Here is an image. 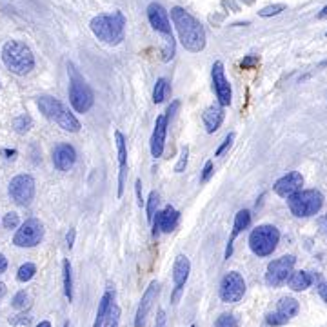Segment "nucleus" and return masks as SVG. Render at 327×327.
Returning a JSON list of instances; mask_svg holds the SVG:
<instances>
[{"mask_svg": "<svg viewBox=\"0 0 327 327\" xmlns=\"http://www.w3.org/2000/svg\"><path fill=\"white\" fill-rule=\"evenodd\" d=\"M171 20L178 31L180 42L188 51L200 53L205 48V29L193 15H189L184 8L176 6V8L171 9Z\"/></svg>", "mask_w": 327, "mask_h": 327, "instance_id": "f257e3e1", "label": "nucleus"}, {"mask_svg": "<svg viewBox=\"0 0 327 327\" xmlns=\"http://www.w3.org/2000/svg\"><path fill=\"white\" fill-rule=\"evenodd\" d=\"M91 31L93 35L98 40H102L104 44L109 46H117L124 40V26H126V20H124V15L120 11L117 13H102L96 15L91 20Z\"/></svg>", "mask_w": 327, "mask_h": 327, "instance_id": "f03ea898", "label": "nucleus"}, {"mask_svg": "<svg viewBox=\"0 0 327 327\" xmlns=\"http://www.w3.org/2000/svg\"><path fill=\"white\" fill-rule=\"evenodd\" d=\"M2 60L4 65L11 73L24 77V75L31 73V69L35 67V57L31 49L20 40H9L2 48Z\"/></svg>", "mask_w": 327, "mask_h": 327, "instance_id": "7ed1b4c3", "label": "nucleus"}, {"mask_svg": "<svg viewBox=\"0 0 327 327\" xmlns=\"http://www.w3.org/2000/svg\"><path fill=\"white\" fill-rule=\"evenodd\" d=\"M37 104H39L44 117H48L49 120L57 122L64 131H69V133L80 131V122L77 120V117L73 113H69V109L65 107L60 100L53 98V96H40Z\"/></svg>", "mask_w": 327, "mask_h": 327, "instance_id": "20e7f679", "label": "nucleus"}, {"mask_svg": "<svg viewBox=\"0 0 327 327\" xmlns=\"http://www.w3.org/2000/svg\"><path fill=\"white\" fill-rule=\"evenodd\" d=\"M289 209L295 216L307 218L316 214L323 205V195L316 189H300L287 198Z\"/></svg>", "mask_w": 327, "mask_h": 327, "instance_id": "39448f33", "label": "nucleus"}, {"mask_svg": "<svg viewBox=\"0 0 327 327\" xmlns=\"http://www.w3.org/2000/svg\"><path fill=\"white\" fill-rule=\"evenodd\" d=\"M280 240V231L275 226H258L249 235V247L257 257H269L276 249Z\"/></svg>", "mask_w": 327, "mask_h": 327, "instance_id": "423d86ee", "label": "nucleus"}, {"mask_svg": "<svg viewBox=\"0 0 327 327\" xmlns=\"http://www.w3.org/2000/svg\"><path fill=\"white\" fill-rule=\"evenodd\" d=\"M69 102L77 113H87L91 109L93 102H95L93 91L89 89V86L73 69H71V82H69Z\"/></svg>", "mask_w": 327, "mask_h": 327, "instance_id": "0eeeda50", "label": "nucleus"}, {"mask_svg": "<svg viewBox=\"0 0 327 327\" xmlns=\"http://www.w3.org/2000/svg\"><path fill=\"white\" fill-rule=\"evenodd\" d=\"M44 238V226L37 218H29L22 224L20 229L15 233L13 244L17 247H35Z\"/></svg>", "mask_w": 327, "mask_h": 327, "instance_id": "6e6552de", "label": "nucleus"}, {"mask_svg": "<svg viewBox=\"0 0 327 327\" xmlns=\"http://www.w3.org/2000/svg\"><path fill=\"white\" fill-rule=\"evenodd\" d=\"M295 262H297V258L293 257V255H285V257L269 262L267 273H266L267 285H271V287H278V285H282V283L289 278V275L293 273Z\"/></svg>", "mask_w": 327, "mask_h": 327, "instance_id": "1a4fd4ad", "label": "nucleus"}, {"mask_svg": "<svg viewBox=\"0 0 327 327\" xmlns=\"http://www.w3.org/2000/svg\"><path fill=\"white\" fill-rule=\"evenodd\" d=\"M9 196L18 205H27L35 196V180L31 174H18L9 182Z\"/></svg>", "mask_w": 327, "mask_h": 327, "instance_id": "9d476101", "label": "nucleus"}, {"mask_svg": "<svg viewBox=\"0 0 327 327\" xmlns=\"http://www.w3.org/2000/svg\"><path fill=\"white\" fill-rule=\"evenodd\" d=\"M245 293V282L244 276L236 273V271H231L227 273L226 276L222 278V283H220V298L226 304H236V302L242 300Z\"/></svg>", "mask_w": 327, "mask_h": 327, "instance_id": "9b49d317", "label": "nucleus"}, {"mask_svg": "<svg viewBox=\"0 0 327 327\" xmlns=\"http://www.w3.org/2000/svg\"><path fill=\"white\" fill-rule=\"evenodd\" d=\"M213 86L216 98L220 105H229L231 104V84L226 79L224 73V64L222 62H214L213 65Z\"/></svg>", "mask_w": 327, "mask_h": 327, "instance_id": "f8f14e48", "label": "nucleus"}, {"mask_svg": "<svg viewBox=\"0 0 327 327\" xmlns=\"http://www.w3.org/2000/svg\"><path fill=\"white\" fill-rule=\"evenodd\" d=\"M148 18L151 22V26L157 31H160L162 35L166 39H173V33H171V22H169V15L164 9V6L158 4V2H153L148 8Z\"/></svg>", "mask_w": 327, "mask_h": 327, "instance_id": "ddd939ff", "label": "nucleus"}, {"mask_svg": "<svg viewBox=\"0 0 327 327\" xmlns=\"http://www.w3.org/2000/svg\"><path fill=\"white\" fill-rule=\"evenodd\" d=\"M158 297V283L157 282H151L149 287L146 289L144 297L140 300L138 309H136V316H135V327H144L146 325V320H148V314L151 311L153 304L157 302Z\"/></svg>", "mask_w": 327, "mask_h": 327, "instance_id": "4468645a", "label": "nucleus"}, {"mask_svg": "<svg viewBox=\"0 0 327 327\" xmlns=\"http://www.w3.org/2000/svg\"><path fill=\"white\" fill-rule=\"evenodd\" d=\"M302 186H304V176L298 171H293V173H287L275 184V193L282 198H289V196L300 191Z\"/></svg>", "mask_w": 327, "mask_h": 327, "instance_id": "2eb2a0df", "label": "nucleus"}, {"mask_svg": "<svg viewBox=\"0 0 327 327\" xmlns=\"http://www.w3.org/2000/svg\"><path fill=\"white\" fill-rule=\"evenodd\" d=\"M189 271H191V262H189L188 257H176L173 266V280H174V293H173V302L178 300L180 291H182V285L188 282L189 278Z\"/></svg>", "mask_w": 327, "mask_h": 327, "instance_id": "dca6fc26", "label": "nucleus"}, {"mask_svg": "<svg viewBox=\"0 0 327 327\" xmlns=\"http://www.w3.org/2000/svg\"><path fill=\"white\" fill-rule=\"evenodd\" d=\"M77 162V151L71 144H58L53 151V164L58 171H69Z\"/></svg>", "mask_w": 327, "mask_h": 327, "instance_id": "f3484780", "label": "nucleus"}, {"mask_svg": "<svg viewBox=\"0 0 327 327\" xmlns=\"http://www.w3.org/2000/svg\"><path fill=\"white\" fill-rule=\"evenodd\" d=\"M167 117L166 115H160L157 118V124H155V129H153V136H151V155L155 158L162 157L164 153V144H166V131H167Z\"/></svg>", "mask_w": 327, "mask_h": 327, "instance_id": "a211bd4d", "label": "nucleus"}, {"mask_svg": "<svg viewBox=\"0 0 327 327\" xmlns=\"http://www.w3.org/2000/svg\"><path fill=\"white\" fill-rule=\"evenodd\" d=\"M153 220H155V235H158V231L171 233L178 224V211L167 205L164 211L157 213V218H153Z\"/></svg>", "mask_w": 327, "mask_h": 327, "instance_id": "6ab92c4d", "label": "nucleus"}, {"mask_svg": "<svg viewBox=\"0 0 327 327\" xmlns=\"http://www.w3.org/2000/svg\"><path fill=\"white\" fill-rule=\"evenodd\" d=\"M251 224V213L247 209H242L236 213L235 216V224H233V233H231V238H229V244H227V251H226V258L231 257L233 253V240L240 235V233L247 229V226Z\"/></svg>", "mask_w": 327, "mask_h": 327, "instance_id": "aec40b11", "label": "nucleus"}, {"mask_svg": "<svg viewBox=\"0 0 327 327\" xmlns=\"http://www.w3.org/2000/svg\"><path fill=\"white\" fill-rule=\"evenodd\" d=\"M115 140H117V149H118V164H120V173H118V196L124 191V173H126V162H127V149H126V138L120 131L115 133Z\"/></svg>", "mask_w": 327, "mask_h": 327, "instance_id": "412c9836", "label": "nucleus"}, {"mask_svg": "<svg viewBox=\"0 0 327 327\" xmlns=\"http://www.w3.org/2000/svg\"><path fill=\"white\" fill-rule=\"evenodd\" d=\"M222 107L224 105H211V107L205 109L202 120H204V126H205V129H207V133H214L218 127L222 126V122H224Z\"/></svg>", "mask_w": 327, "mask_h": 327, "instance_id": "4be33fe9", "label": "nucleus"}, {"mask_svg": "<svg viewBox=\"0 0 327 327\" xmlns=\"http://www.w3.org/2000/svg\"><path fill=\"white\" fill-rule=\"evenodd\" d=\"M287 282H289V287H291L293 291H305L307 287H311L313 276H311L307 271H293L291 275H289Z\"/></svg>", "mask_w": 327, "mask_h": 327, "instance_id": "5701e85b", "label": "nucleus"}, {"mask_svg": "<svg viewBox=\"0 0 327 327\" xmlns=\"http://www.w3.org/2000/svg\"><path fill=\"white\" fill-rule=\"evenodd\" d=\"M298 309H300V305H298V300L297 298H282V300L278 302V307H276V311H278L280 314H283L285 318L291 320L293 316H297L298 314Z\"/></svg>", "mask_w": 327, "mask_h": 327, "instance_id": "b1692460", "label": "nucleus"}, {"mask_svg": "<svg viewBox=\"0 0 327 327\" xmlns=\"http://www.w3.org/2000/svg\"><path fill=\"white\" fill-rule=\"evenodd\" d=\"M113 304V293L111 291H105L104 297L100 298V304H98V311H96V318H95V323L93 327H102L104 323V318H105V313H107L109 305Z\"/></svg>", "mask_w": 327, "mask_h": 327, "instance_id": "393cba45", "label": "nucleus"}, {"mask_svg": "<svg viewBox=\"0 0 327 327\" xmlns=\"http://www.w3.org/2000/svg\"><path fill=\"white\" fill-rule=\"evenodd\" d=\"M167 91H169L167 80L166 79H158L157 84H155V89H153V102H155V104H160V102H164Z\"/></svg>", "mask_w": 327, "mask_h": 327, "instance_id": "a878e982", "label": "nucleus"}, {"mask_svg": "<svg viewBox=\"0 0 327 327\" xmlns=\"http://www.w3.org/2000/svg\"><path fill=\"white\" fill-rule=\"evenodd\" d=\"M37 273V266L35 264H31V262H26V264H22L17 271V280L18 282H29Z\"/></svg>", "mask_w": 327, "mask_h": 327, "instance_id": "bb28decb", "label": "nucleus"}, {"mask_svg": "<svg viewBox=\"0 0 327 327\" xmlns=\"http://www.w3.org/2000/svg\"><path fill=\"white\" fill-rule=\"evenodd\" d=\"M120 323V307L115 304L109 305L107 313H105V318H104V327H118Z\"/></svg>", "mask_w": 327, "mask_h": 327, "instance_id": "cd10ccee", "label": "nucleus"}, {"mask_svg": "<svg viewBox=\"0 0 327 327\" xmlns=\"http://www.w3.org/2000/svg\"><path fill=\"white\" fill-rule=\"evenodd\" d=\"M64 291L67 300H73V278H71V266L67 260H64Z\"/></svg>", "mask_w": 327, "mask_h": 327, "instance_id": "c85d7f7f", "label": "nucleus"}, {"mask_svg": "<svg viewBox=\"0 0 327 327\" xmlns=\"http://www.w3.org/2000/svg\"><path fill=\"white\" fill-rule=\"evenodd\" d=\"M214 327H238V322H236V318L233 316V314L224 313V314H220V316L216 318V322H214Z\"/></svg>", "mask_w": 327, "mask_h": 327, "instance_id": "c756f323", "label": "nucleus"}, {"mask_svg": "<svg viewBox=\"0 0 327 327\" xmlns=\"http://www.w3.org/2000/svg\"><path fill=\"white\" fill-rule=\"evenodd\" d=\"M15 309H26L27 305H29V297H27L26 291H18L17 295L13 297V302H11Z\"/></svg>", "mask_w": 327, "mask_h": 327, "instance_id": "7c9ffc66", "label": "nucleus"}, {"mask_svg": "<svg viewBox=\"0 0 327 327\" xmlns=\"http://www.w3.org/2000/svg\"><path fill=\"white\" fill-rule=\"evenodd\" d=\"M289 318H285L283 314H280L278 311L276 313H269L266 314V323L267 325H283V323H287Z\"/></svg>", "mask_w": 327, "mask_h": 327, "instance_id": "2f4dec72", "label": "nucleus"}, {"mask_svg": "<svg viewBox=\"0 0 327 327\" xmlns=\"http://www.w3.org/2000/svg\"><path fill=\"white\" fill-rule=\"evenodd\" d=\"M29 127H31V118L27 115H22V117H18L15 120V129L18 133H26V131H29Z\"/></svg>", "mask_w": 327, "mask_h": 327, "instance_id": "473e14b6", "label": "nucleus"}, {"mask_svg": "<svg viewBox=\"0 0 327 327\" xmlns=\"http://www.w3.org/2000/svg\"><path fill=\"white\" fill-rule=\"evenodd\" d=\"M283 9H285V6L283 4H273V6H267V8H264L260 11V17L267 18V17H273V15H278L282 13Z\"/></svg>", "mask_w": 327, "mask_h": 327, "instance_id": "72a5a7b5", "label": "nucleus"}, {"mask_svg": "<svg viewBox=\"0 0 327 327\" xmlns=\"http://www.w3.org/2000/svg\"><path fill=\"white\" fill-rule=\"evenodd\" d=\"M157 204H158V195L155 191L149 195V200H148V220L153 222L155 218V209H157Z\"/></svg>", "mask_w": 327, "mask_h": 327, "instance_id": "f704fd0d", "label": "nucleus"}, {"mask_svg": "<svg viewBox=\"0 0 327 327\" xmlns=\"http://www.w3.org/2000/svg\"><path fill=\"white\" fill-rule=\"evenodd\" d=\"M18 222H20V218H18L17 213H8L4 216V220H2V224H4L6 229H17Z\"/></svg>", "mask_w": 327, "mask_h": 327, "instance_id": "c9c22d12", "label": "nucleus"}, {"mask_svg": "<svg viewBox=\"0 0 327 327\" xmlns=\"http://www.w3.org/2000/svg\"><path fill=\"white\" fill-rule=\"evenodd\" d=\"M188 157H189V149L184 148L182 153H180L178 162H176V166H174V171H176V173H182V171L186 169V166H188Z\"/></svg>", "mask_w": 327, "mask_h": 327, "instance_id": "e433bc0d", "label": "nucleus"}, {"mask_svg": "<svg viewBox=\"0 0 327 327\" xmlns=\"http://www.w3.org/2000/svg\"><path fill=\"white\" fill-rule=\"evenodd\" d=\"M233 140H235V133H229V135L226 136V140L222 142V146H220V148L216 149V153H214V157H220V155H222V153L226 151V149L229 148V146H231Z\"/></svg>", "mask_w": 327, "mask_h": 327, "instance_id": "4c0bfd02", "label": "nucleus"}, {"mask_svg": "<svg viewBox=\"0 0 327 327\" xmlns=\"http://www.w3.org/2000/svg\"><path fill=\"white\" fill-rule=\"evenodd\" d=\"M213 174V162L207 160L204 166V171H202V182H205V180H209V176Z\"/></svg>", "mask_w": 327, "mask_h": 327, "instance_id": "58836bf2", "label": "nucleus"}, {"mask_svg": "<svg viewBox=\"0 0 327 327\" xmlns=\"http://www.w3.org/2000/svg\"><path fill=\"white\" fill-rule=\"evenodd\" d=\"M155 327H166V311L160 309L157 313V322H155Z\"/></svg>", "mask_w": 327, "mask_h": 327, "instance_id": "ea45409f", "label": "nucleus"}, {"mask_svg": "<svg viewBox=\"0 0 327 327\" xmlns=\"http://www.w3.org/2000/svg\"><path fill=\"white\" fill-rule=\"evenodd\" d=\"M75 236H77V231L75 229H69V233H67V236H65V242H67V247H73L75 244Z\"/></svg>", "mask_w": 327, "mask_h": 327, "instance_id": "a19ab883", "label": "nucleus"}, {"mask_svg": "<svg viewBox=\"0 0 327 327\" xmlns=\"http://www.w3.org/2000/svg\"><path fill=\"white\" fill-rule=\"evenodd\" d=\"M318 295L322 297V300L327 304V282H322L320 283V287H318Z\"/></svg>", "mask_w": 327, "mask_h": 327, "instance_id": "79ce46f5", "label": "nucleus"}, {"mask_svg": "<svg viewBox=\"0 0 327 327\" xmlns=\"http://www.w3.org/2000/svg\"><path fill=\"white\" fill-rule=\"evenodd\" d=\"M6 269H8V258L4 255H0V275L6 273Z\"/></svg>", "mask_w": 327, "mask_h": 327, "instance_id": "37998d69", "label": "nucleus"}, {"mask_svg": "<svg viewBox=\"0 0 327 327\" xmlns=\"http://www.w3.org/2000/svg\"><path fill=\"white\" fill-rule=\"evenodd\" d=\"M178 105H180L178 102H173V104L169 105V109H167V115H166V117H167V120H169V118L173 117V115H174V111H176V109H178Z\"/></svg>", "mask_w": 327, "mask_h": 327, "instance_id": "c03bdc74", "label": "nucleus"}, {"mask_svg": "<svg viewBox=\"0 0 327 327\" xmlns=\"http://www.w3.org/2000/svg\"><path fill=\"white\" fill-rule=\"evenodd\" d=\"M135 188H136V196H138V205L142 207V202H144V200H142V193H140V188H142V182H140V180H136Z\"/></svg>", "mask_w": 327, "mask_h": 327, "instance_id": "a18cd8bd", "label": "nucleus"}, {"mask_svg": "<svg viewBox=\"0 0 327 327\" xmlns=\"http://www.w3.org/2000/svg\"><path fill=\"white\" fill-rule=\"evenodd\" d=\"M11 323H22V325H27L29 323V318H13Z\"/></svg>", "mask_w": 327, "mask_h": 327, "instance_id": "49530a36", "label": "nucleus"}, {"mask_svg": "<svg viewBox=\"0 0 327 327\" xmlns=\"http://www.w3.org/2000/svg\"><path fill=\"white\" fill-rule=\"evenodd\" d=\"M6 297V285L2 282H0V300H2V298Z\"/></svg>", "mask_w": 327, "mask_h": 327, "instance_id": "de8ad7c7", "label": "nucleus"}, {"mask_svg": "<svg viewBox=\"0 0 327 327\" xmlns=\"http://www.w3.org/2000/svg\"><path fill=\"white\" fill-rule=\"evenodd\" d=\"M325 17H327V6L320 11V15H318V18H325Z\"/></svg>", "mask_w": 327, "mask_h": 327, "instance_id": "09e8293b", "label": "nucleus"}, {"mask_svg": "<svg viewBox=\"0 0 327 327\" xmlns=\"http://www.w3.org/2000/svg\"><path fill=\"white\" fill-rule=\"evenodd\" d=\"M37 327H51V323H49V322H40Z\"/></svg>", "mask_w": 327, "mask_h": 327, "instance_id": "8fccbe9b", "label": "nucleus"}]
</instances>
